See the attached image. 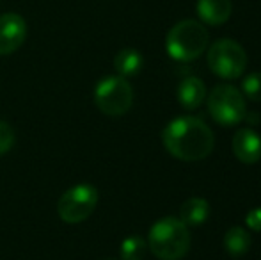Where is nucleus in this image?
<instances>
[{"label": "nucleus", "mask_w": 261, "mask_h": 260, "mask_svg": "<svg viewBox=\"0 0 261 260\" xmlns=\"http://www.w3.org/2000/svg\"><path fill=\"white\" fill-rule=\"evenodd\" d=\"M245 223L251 230L254 232H261V208H252L245 218Z\"/></svg>", "instance_id": "18"}, {"label": "nucleus", "mask_w": 261, "mask_h": 260, "mask_svg": "<svg viewBox=\"0 0 261 260\" xmlns=\"http://www.w3.org/2000/svg\"><path fill=\"white\" fill-rule=\"evenodd\" d=\"M210 216V203L204 198H189L179 208V221L187 226L203 225Z\"/></svg>", "instance_id": "12"}, {"label": "nucleus", "mask_w": 261, "mask_h": 260, "mask_svg": "<svg viewBox=\"0 0 261 260\" xmlns=\"http://www.w3.org/2000/svg\"><path fill=\"white\" fill-rule=\"evenodd\" d=\"M208 112L219 125H237L244 122L247 114L244 94L229 84L215 86L208 94Z\"/></svg>", "instance_id": "4"}, {"label": "nucleus", "mask_w": 261, "mask_h": 260, "mask_svg": "<svg viewBox=\"0 0 261 260\" xmlns=\"http://www.w3.org/2000/svg\"><path fill=\"white\" fill-rule=\"evenodd\" d=\"M27 38V23L16 13L0 16V56H9L23 45Z\"/></svg>", "instance_id": "8"}, {"label": "nucleus", "mask_w": 261, "mask_h": 260, "mask_svg": "<svg viewBox=\"0 0 261 260\" xmlns=\"http://www.w3.org/2000/svg\"><path fill=\"white\" fill-rule=\"evenodd\" d=\"M142 56L141 52H137L135 49H123L117 52V56L114 57V68L119 73V77H135L142 69Z\"/></svg>", "instance_id": "13"}, {"label": "nucleus", "mask_w": 261, "mask_h": 260, "mask_svg": "<svg viewBox=\"0 0 261 260\" xmlns=\"http://www.w3.org/2000/svg\"><path fill=\"white\" fill-rule=\"evenodd\" d=\"M252 244V237L242 226H233L226 232L224 235V248L231 257H242L251 250Z\"/></svg>", "instance_id": "14"}, {"label": "nucleus", "mask_w": 261, "mask_h": 260, "mask_svg": "<svg viewBox=\"0 0 261 260\" xmlns=\"http://www.w3.org/2000/svg\"><path fill=\"white\" fill-rule=\"evenodd\" d=\"M148 251V243L142 237H128L121 244V258L123 260H142Z\"/></svg>", "instance_id": "15"}, {"label": "nucleus", "mask_w": 261, "mask_h": 260, "mask_svg": "<svg viewBox=\"0 0 261 260\" xmlns=\"http://www.w3.org/2000/svg\"><path fill=\"white\" fill-rule=\"evenodd\" d=\"M190 248L189 226L178 218H162L149 228L148 250L160 260H179Z\"/></svg>", "instance_id": "2"}, {"label": "nucleus", "mask_w": 261, "mask_h": 260, "mask_svg": "<svg viewBox=\"0 0 261 260\" xmlns=\"http://www.w3.org/2000/svg\"><path fill=\"white\" fill-rule=\"evenodd\" d=\"M178 102L183 109L187 111H194L197 109L206 98V87L204 82L197 77H185L178 86Z\"/></svg>", "instance_id": "10"}, {"label": "nucleus", "mask_w": 261, "mask_h": 260, "mask_svg": "<svg viewBox=\"0 0 261 260\" xmlns=\"http://www.w3.org/2000/svg\"><path fill=\"white\" fill-rule=\"evenodd\" d=\"M208 66L220 79H238L247 68V54L240 43L233 39H219L208 49Z\"/></svg>", "instance_id": "6"}, {"label": "nucleus", "mask_w": 261, "mask_h": 260, "mask_svg": "<svg viewBox=\"0 0 261 260\" xmlns=\"http://www.w3.org/2000/svg\"><path fill=\"white\" fill-rule=\"evenodd\" d=\"M96 107L107 116H123L134 104V91L124 77L109 75L96 84L94 89Z\"/></svg>", "instance_id": "5"}, {"label": "nucleus", "mask_w": 261, "mask_h": 260, "mask_svg": "<svg viewBox=\"0 0 261 260\" xmlns=\"http://www.w3.org/2000/svg\"><path fill=\"white\" fill-rule=\"evenodd\" d=\"M233 153L244 164H256L261 159V137L252 129H242L233 135Z\"/></svg>", "instance_id": "9"}, {"label": "nucleus", "mask_w": 261, "mask_h": 260, "mask_svg": "<svg viewBox=\"0 0 261 260\" xmlns=\"http://www.w3.org/2000/svg\"><path fill=\"white\" fill-rule=\"evenodd\" d=\"M14 139L16 137H14L13 127H11L9 123L0 120V155H4V153H7L11 148H13Z\"/></svg>", "instance_id": "17"}, {"label": "nucleus", "mask_w": 261, "mask_h": 260, "mask_svg": "<svg viewBox=\"0 0 261 260\" xmlns=\"http://www.w3.org/2000/svg\"><path fill=\"white\" fill-rule=\"evenodd\" d=\"M208 41L210 34L203 23L196 20H183L169 31L165 49L174 61L189 63L203 56V52L208 49Z\"/></svg>", "instance_id": "3"}, {"label": "nucleus", "mask_w": 261, "mask_h": 260, "mask_svg": "<svg viewBox=\"0 0 261 260\" xmlns=\"http://www.w3.org/2000/svg\"><path fill=\"white\" fill-rule=\"evenodd\" d=\"M244 97H247L252 102H261V73H249L242 82Z\"/></svg>", "instance_id": "16"}, {"label": "nucleus", "mask_w": 261, "mask_h": 260, "mask_svg": "<svg viewBox=\"0 0 261 260\" xmlns=\"http://www.w3.org/2000/svg\"><path fill=\"white\" fill-rule=\"evenodd\" d=\"M231 0H197V14L208 25H222L229 20Z\"/></svg>", "instance_id": "11"}, {"label": "nucleus", "mask_w": 261, "mask_h": 260, "mask_svg": "<svg viewBox=\"0 0 261 260\" xmlns=\"http://www.w3.org/2000/svg\"><path fill=\"white\" fill-rule=\"evenodd\" d=\"M162 143L172 157L185 162H196L212 153L215 137L203 120L179 116L162 130Z\"/></svg>", "instance_id": "1"}, {"label": "nucleus", "mask_w": 261, "mask_h": 260, "mask_svg": "<svg viewBox=\"0 0 261 260\" xmlns=\"http://www.w3.org/2000/svg\"><path fill=\"white\" fill-rule=\"evenodd\" d=\"M98 191L91 184H79L69 187L57 203V214L64 223L76 225L89 218L98 205Z\"/></svg>", "instance_id": "7"}]
</instances>
